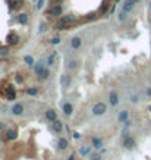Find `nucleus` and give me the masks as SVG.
Segmentation results:
<instances>
[{
  "mask_svg": "<svg viewBox=\"0 0 151 160\" xmlns=\"http://www.w3.org/2000/svg\"><path fill=\"white\" fill-rule=\"evenodd\" d=\"M91 147H93V146H82V147L79 148V154H81L82 157L90 156V154H91Z\"/></svg>",
  "mask_w": 151,
  "mask_h": 160,
  "instance_id": "nucleus-15",
  "label": "nucleus"
},
{
  "mask_svg": "<svg viewBox=\"0 0 151 160\" xmlns=\"http://www.w3.org/2000/svg\"><path fill=\"white\" fill-rule=\"evenodd\" d=\"M50 129H51L54 134H60V132L63 131V123H62L59 119H56V121H53V122H51Z\"/></svg>",
  "mask_w": 151,
  "mask_h": 160,
  "instance_id": "nucleus-8",
  "label": "nucleus"
},
{
  "mask_svg": "<svg viewBox=\"0 0 151 160\" xmlns=\"http://www.w3.org/2000/svg\"><path fill=\"white\" fill-rule=\"evenodd\" d=\"M68 68H69V69H76V68H78V62L76 60H69Z\"/></svg>",
  "mask_w": 151,
  "mask_h": 160,
  "instance_id": "nucleus-27",
  "label": "nucleus"
},
{
  "mask_svg": "<svg viewBox=\"0 0 151 160\" xmlns=\"http://www.w3.org/2000/svg\"><path fill=\"white\" fill-rule=\"evenodd\" d=\"M109 103L113 107H116L119 104V96H117L116 91H110V93H109Z\"/></svg>",
  "mask_w": 151,
  "mask_h": 160,
  "instance_id": "nucleus-9",
  "label": "nucleus"
},
{
  "mask_svg": "<svg viewBox=\"0 0 151 160\" xmlns=\"http://www.w3.org/2000/svg\"><path fill=\"white\" fill-rule=\"evenodd\" d=\"M68 160H75V156H73V154H71V156H69V159H68Z\"/></svg>",
  "mask_w": 151,
  "mask_h": 160,
  "instance_id": "nucleus-39",
  "label": "nucleus"
},
{
  "mask_svg": "<svg viewBox=\"0 0 151 160\" xmlns=\"http://www.w3.org/2000/svg\"><path fill=\"white\" fill-rule=\"evenodd\" d=\"M93 147H94L95 150H101V148H103V141H101V138L94 137V138H93Z\"/></svg>",
  "mask_w": 151,
  "mask_h": 160,
  "instance_id": "nucleus-17",
  "label": "nucleus"
},
{
  "mask_svg": "<svg viewBox=\"0 0 151 160\" xmlns=\"http://www.w3.org/2000/svg\"><path fill=\"white\" fill-rule=\"evenodd\" d=\"M44 31H46V25L41 24V25H40V32H44Z\"/></svg>",
  "mask_w": 151,
  "mask_h": 160,
  "instance_id": "nucleus-36",
  "label": "nucleus"
},
{
  "mask_svg": "<svg viewBox=\"0 0 151 160\" xmlns=\"http://www.w3.org/2000/svg\"><path fill=\"white\" fill-rule=\"evenodd\" d=\"M62 110H63V113H65L66 116H71L72 113H73V104H72V103H63Z\"/></svg>",
  "mask_w": 151,
  "mask_h": 160,
  "instance_id": "nucleus-11",
  "label": "nucleus"
},
{
  "mask_svg": "<svg viewBox=\"0 0 151 160\" xmlns=\"http://www.w3.org/2000/svg\"><path fill=\"white\" fill-rule=\"evenodd\" d=\"M57 147H59L60 150H66V148L69 147V141H68L66 138H60V140L57 141Z\"/></svg>",
  "mask_w": 151,
  "mask_h": 160,
  "instance_id": "nucleus-16",
  "label": "nucleus"
},
{
  "mask_svg": "<svg viewBox=\"0 0 151 160\" xmlns=\"http://www.w3.org/2000/svg\"><path fill=\"white\" fill-rule=\"evenodd\" d=\"M135 2H137V3H139V2H141V0H135Z\"/></svg>",
  "mask_w": 151,
  "mask_h": 160,
  "instance_id": "nucleus-42",
  "label": "nucleus"
},
{
  "mask_svg": "<svg viewBox=\"0 0 151 160\" xmlns=\"http://www.w3.org/2000/svg\"><path fill=\"white\" fill-rule=\"evenodd\" d=\"M106 112H107V104L103 101H98L93 106V115H95V116H101Z\"/></svg>",
  "mask_w": 151,
  "mask_h": 160,
  "instance_id": "nucleus-2",
  "label": "nucleus"
},
{
  "mask_svg": "<svg viewBox=\"0 0 151 160\" xmlns=\"http://www.w3.org/2000/svg\"><path fill=\"white\" fill-rule=\"evenodd\" d=\"M8 41H9V44H16V43H18V35L10 34V35L8 37Z\"/></svg>",
  "mask_w": 151,
  "mask_h": 160,
  "instance_id": "nucleus-26",
  "label": "nucleus"
},
{
  "mask_svg": "<svg viewBox=\"0 0 151 160\" xmlns=\"http://www.w3.org/2000/svg\"><path fill=\"white\" fill-rule=\"evenodd\" d=\"M81 46H82V38L81 37H72L71 38V47L73 49V50H78V49H81Z\"/></svg>",
  "mask_w": 151,
  "mask_h": 160,
  "instance_id": "nucleus-10",
  "label": "nucleus"
},
{
  "mask_svg": "<svg viewBox=\"0 0 151 160\" xmlns=\"http://www.w3.org/2000/svg\"><path fill=\"white\" fill-rule=\"evenodd\" d=\"M72 135H73V138H75V140H79V138H81V134H79V132H73Z\"/></svg>",
  "mask_w": 151,
  "mask_h": 160,
  "instance_id": "nucleus-35",
  "label": "nucleus"
},
{
  "mask_svg": "<svg viewBox=\"0 0 151 160\" xmlns=\"http://www.w3.org/2000/svg\"><path fill=\"white\" fill-rule=\"evenodd\" d=\"M5 129V122H0V131Z\"/></svg>",
  "mask_w": 151,
  "mask_h": 160,
  "instance_id": "nucleus-38",
  "label": "nucleus"
},
{
  "mask_svg": "<svg viewBox=\"0 0 151 160\" xmlns=\"http://www.w3.org/2000/svg\"><path fill=\"white\" fill-rule=\"evenodd\" d=\"M8 52H9V50H8L6 47H2V49H0V54H2V56H6Z\"/></svg>",
  "mask_w": 151,
  "mask_h": 160,
  "instance_id": "nucleus-31",
  "label": "nucleus"
},
{
  "mask_svg": "<svg viewBox=\"0 0 151 160\" xmlns=\"http://www.w3.org/2000/svg\"><path fill=\"white\" fill-rule=\"evenodd\" d=\"M49 77H50V71H49V69H46V71L43 72L41 75H38V79H40V81H44V79H47Z\"/></svg>",
  "mask_w": 151,
  "mask_h": 160,
  "instance_id": "nucleus-24",
  "label": "nucleus"
},
{
  "mask_svg": "<svg viewBox=\"0 0 151 160\" xmlns=\"http://www.w3.org/2000/svg\"><path fill=\"white\" fill-rule=\"evenodd\" d=\"M44 116H46V119H47L49 122H53V121H56V119H57V115H56V112H54L53 109H49V110H46Z\"/></svg>",
  "mask_w": 151,
  "mask_h": 160,
  "instance_id": "nucleus-12",
  "label": "nucleus"
},
{
  "mask_svg": "<svg viewBox=\"0 0 151 160\" xmlns=\"http://www.w3.org/2000/svg\"><path fill=\"white\" fill-rule=\"evenodd\" d=\"M60 85H62L65 90H68V88L72 85V75H69V74L62 75V77H60Z\"/></svg>",
  "mask_w": 151,
  "mask_h": 160,
  "instance_id": "nucleus-3",
  "label": "nucleus"
},
{
  "mask_svg": "<svg viewBox=\"0 0 151 160\" xmlns=\"http://www.w3.org/2000/svg\"><path fill=\"white\" fill-rule=\"evenodd\" d=\"M27 94H28V96H37V94H38V88H37V87L27 88Z\"/></svg>",
  "mask_w": 151,
  "mask_h": 160,
  "instance_id": "nucleus-23",
  "label": "nucleus"
},
{
  "mask_svg": "<svg viewBox=\"0 0 151 160\" xmlns=\"http://www.w3.org/2000/svg\"><path fill=\"white\" fill-rule=\"evenodd\" d=\"M150 9H151V3H150Z\"/></svg>",
  "mask_w": 151,
  "mask_h": 160,
  "instance_id": "nucleus-44",
  "label": "nucleus"
},
{
  "mask_svg": "<svg viewBox=\"0 0 151 160\" xmlns=\"http://www.w3.org/2000/svg\"><path fill=\"white\" fill-rule=\"evenodd\" d=\"M16 8H21V6H22V0H16Z\"/></svg>",
  "mask_w": 151,
  "mask_h": 160,
  "instance_id": "nucleus-37",
  "label": "nucleus"
},
{
  "mask_svg": "<svg viewBox=\"0 0 151 160\" xmlns=\"http://www.w3.org/2000/svg\"><path fill=\"white\" fill-rule=\"evenodd\" d=\"M150 112H151V106H150Z\"/></svg>",
  "mask_w": 151,
  "mask_h": 160,
  "instance_id": "nucleus-43",
  "label": "nucleus"
},
{
  "mask_svg": "<svg viewBox=\"0 0 151 160\" xmlns=\"http://www.w3.org/2000/svg\"><path fill=\"white\" fill-rule=\"evenodd\" d=\"M135 5H137L135 0H125V3L122 5V10L126 12V13H129V12H132V10H134Z\"/></svg>",
  "mask_w": 151,
  "mask_h": 160,
  "instance_id": "nucleus-5",
  "label": "nucleus"
},
{
  "mask_svg": "<svg viewBox=\"0 0 151 160\" xmlns=\"http://www.w3.org/2000/svg\"><path fill=\"white\" fill-rule=\"evenodd\" d=\"M119 2H120V0H115V5H117Z\"/></svg>",
  "mask_w": 151,
  "mask_h": 160,
  "instance_id": "nucleus-41",
  "label": "nucleus"
},
{
  "mask_svg": "<svg viewBox=\"0 0 151 160\" xmlns=\"http://www.w3.org/2000/svg\"><path fill=\"white\" fill-rule=\"evenodd\" d=\"M16 82H18V84H22V82H24V78L21 77V75H16Z\"/></svg>",
  "mask_w": 151,
  "mask_h": 160,
  "instance_id": "nucleus-34",
  "label": "nucleus"
},
{
  "mask_svg": "<svg viewBox=\"0 0 151 160\" xmlns=\"http://www.w3.org/2000/svg\"><path fill=\"white\" fill-rule=\"evenodd\" d=\"M18 137V134H16V131L15 129H8V132H6V140H9V141H13L15 138Z\"/></svg>",
  "mask_w": 151,
  "mask_h": 160,
  "instance_id": "nucleus-18",
  "label": "nucleus"
},
{
  "mask_svg": "<svg viewBox=\"0 0 151 160\" xmlns=\"http://www.w3.org/2000/svg\"><path fill=\"white\" fill-rule=\"evenodd\" d=\"M46 63L49 65V66H53L54 63H56V53H51L49 57H47V60H46Z\"/></svg>",
  "mask_w": 151,
  "mask_h": 160,
  "instance_id": "nucleus-21",
  "label": "nucleus"
},
{
  "mask_svg": "<svg viewBox=\"0 0 151 160\" xmlns=\"http://www.w3.org/2000/svg\"><path fill=\"white\" fill-rule=\"evenodd\" d=\"M6 93H8V100L13 101V100L16 99V93H15V88H13V85H9V87L6 88Z\"/></svg>",
  "mask_w": 151,
  "mask_h": 160,
  "instance_id": "nucleus-13",
  "label": "nucleus"
},
{
  "mask_svg": "<svg viewBox=\"0 0 151 160\" xmlns=\"http://www.w3.org/2000/svg\"><path fill=\"white\" fill-rule=\"evenodd\" d=\"M60 41H62V40H60V37H54L53 40H50V43H51L53 46H57V44H60Z\"/></svg>",
  "mask_w": 151,
  "mask_h": 160,
  "instance_id": "nucleus-29",
  "label": "nucleus"
},
{
  "mask_svg": "<svg viewBox=\"0 0 151 160\" xmlns=\"http://www.w3.org/2000/svg\"><path fill=\"white\" fill-rule=\"evenodd\" d=\"M24 60H25V63H27L28 66H31V68L35 65V62H34V57H32L31 54H27V56L24 57Z\"/></svg>",
  "mask_w": 151,
  "mask_h": 160,
  "instance_id": "nucleus-22",
  "label": "nucleus"
},
{
  "mask_svg": "<svg viewBox=\"0 0 151 160\" xmlns=\"http://www.w3.org/2000/svg\"><path fill=\"white\" fill-rule=\"evenodd\" d=\"M72 22H75V18H72V16H62L60 21L56 24V28L57 30H68Z\"/></svg>",
  "mask_w": 151,
  "mask_h": 160,
  "instance_id": "nucleus-1",
  "label": "nucleus"
},
{
  "mask_svg": "<svg viewBox=\"0 0 151 160\" xmlns=\"http://www.w3.org/2000/svg\"><path fill=\"white\" fill-rule=\"evenodd\" d=\"M43 5H44V0H38V3H37V9L40 10L43 8Z\"/></svg>",
  "mask_w": 151,
  "mask_h": 160,
  "instance_id": "nucleus-33",
  "label": "nucleus"
},
{
  "mask_svg": "<svg viewBox=\"0 0 151 160\" xmlns=\"http://www.w3.org/2000/svg\"><path fill=\"white\" fill-rule=\"evenodd\" d=\"M90 157H91V160H101L103 157H101V153H94V154H90Z\"/></svg>",
  "mask_w": 151,
  "mask_h": 160,
  "instance_id": "nucleus-28",
  "label": "nucleus"
},
{
  "mask_svg": "<svg viewBox=\"0 0 151 160\" xmlns=\"http://www.w3.org/2000/svg\"><path fill=\"white\" fill-rule=\"evenodd\" d=\"M138 100H139L138 96H132L131 99H129V101H131V103H138Z\"/></svg>",
  "mask_w": 151,
  "mask_h": 160,
  "instance_id": "nucleus-32",
  "label": "nucleus"
},
{
  "mask_svg": "<svg viewBox=\"0 0 151 160\" xmlns=\"http://www.w3.org/2000/svg\"><path fill=\"white\" fill-rule=\"evenodd\" d=\"M50 15H51V16H60V15H62V6H54V8L50 10Z\"/></svg>",
  "mask_w": 151,
  "mask_h": 160,
  "instance_id": "nucleus-19",
  "label": "nucleus"
},
{
  "mask_svg": "<svg viewBox=\"0 0 151 160\" xmlns=\"http://www.w3.org/2000/svg\"><path fill=\"white\" fill-rule=\"evenodd\" d=\"M24 110H25V107H24V104L22 103H16V104H13L12 106V109H10V113L13 116H21L24 113Z\"/></svg>",
  "mask_w": 151,
  "mask_h": 160,
  "instance_id": "nucleus-4",
  "label": "nucleus"
},
{
  "mask_svg": "<svg viewBox=\"0 0 151 160\" xmlns=\"http://www.w3.org/2000/svg\"><path fill=\"white\" fill-rule=\"evenodd\" d=\"M123 147L125 148H128V150H132V148H135V140L132 138V135H129V137H126V138H123Z\"/></svg>",
  "mask_w": 151,
  "mask_h": 160,
  "instance_id": "nucleus-6",
  "label": "nucleus"
},
{
  "mask_svg": "<svg viewBox=\"0 0 151 160\" xmlns=\"http://www.w3.org/2000/svg\"><path fill=\"white\" fill-rule=\"evenodd\" d=\"M46 65L47 63H44V62H35V65H34V72H35V75L38 77V75H41L43 72H44L47 68H46Z\"/></svg>",
  "mask_w": 151,
  "mask_h": 160,
  "instance_id": "nucleus-7",
  "label": "nucleus"
},
{
  "mask_svg": "<svg viewBox=\"0 0 151 160\" xmlns=\"http://www.w3.org/2000/svg\"><path fill=\"white\" fill-rule=\"evenodd\" d=\"M18 22L21 25H25L27 22H28V15H25V13H21L19 16H18Z\"/></svg>",
  "mask_w": 151,
  "mask_h": 160,
  "instance_id": "nucleus-20",
  "label": "nucleus"
},
{
  "mask_svg": "<svg viewBox=\"0 0 151 160\" xmlns=\"http://www.w3.org/2000/svg\"><path fill=\"white\" fill-rule=\"evenodd\" d=\"M147 94H148V96H151V88H148V90H147Z\"/></svg>",
  "mask_w": 151,
  "mask_h": 160,
  "instance_id": "nucleus-40",
  "label": "nucleus"
},
{
  "mask_svg": "<svg viewBox=\"0 0 151 160\" xmlns=\"http://www.w3.org/2000/svg\"><path fill=\"white\" fill-rule=\"evenodd\" d=\"M128 118H129V112H128V110H120L119 116H117V121H119L120 123H123V122L128 121Z\"/></svg>",
  "mask_w": 151,
  "mask_h": 160,
  "instance_id": "nucleus-14",
  "label": "nucleus"
},
{
  "mask_svg": "<svg viewBox=\"0 0 151 160\" xmlns=\"http://www.w3.org/2000/svg\"><path fill=\"white\" fill-rule=\"evenodd\" d=\"M126 15H128V13H126V12H123V10L120 9V12L117 13V21H119V22H123V21H126Z\"/></svg>",
  "mask_w": 151,
  "mask_h": 160,
  "instance_id": "nucleus-25",
  "label": "nucleus"
},
{
  "mask_svg": "<svg viewBox=\"0 0 151 160\" xmlns=\"http://www.w3.org/2000/svg\"><path fill=\"white\" fill-rule=\"evenodd\" d=\"M122 125H123V128H125V129H129V128H131V125H132V122L128 119V121H126V122H123Z\"/></svg>",
  "mask_w": 151,
  "mask_h": 160,
  "instance_id": "nucleus-30",
  "label": "nucleus"
}]
</instances>
